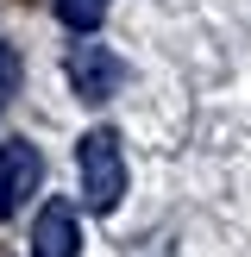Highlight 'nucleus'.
<instances>
[{
  "label": "nucleus",
  "mask_w": 251,
  "mask_h": 257,
  "mask_svg": "<svg viewBox=\"0 0 251 257\" xmlns=\"http://www.w3.org/2000/svg\"><path fill=\"white\" fill-rule=\"evenodd\" d=\"M75 176H82V207L88 213H113L126 195V157H119V138L107 132V125H94V132H82V145H75Z\"/></svg>",
  "instance_id": "f257e3e1"
},
{
  "label": "nucleus",
  "mask_w": 251,
  "mask_h": 257,
  "mask_svg": "<svg viewBox=\"0 0 251 257\" xmlns=\"http://www.w3.org/2000/svg\"><path fill=\"white\" fill-rule=\"evenodd\" d=\"M63 69H69V88H75V100H88V107L113 100V94H119V82H126V63L113 57L107 44H69Z\"/></svg>",
  "instance_id": "f03ea898"
},
{
  "label": "nucleus",
  "mask_w": 251,
  "mask_h": 257,
  "mask_svg": "<svg viewBox=\"0 0 251 257\" xmlns=\"http://www.w3.org/2000/svg\"><path fill=\"white\" fill-rule=\"evenodd\" d=\"M38 182H44V157H38L25 138H7V145H0V220L25 207V201L38 195Z\"/></svg>",
  "instance_id": "7ed1b4c3"
},
{
  "label": "nucleus",
  "mask_w": 251,
  "mask_h": 257,
  "mask_svg": "<svg viewBox=\"0 0 251 257\" xmlns=\"http://www.w3.org/2000/svg\"><path fill=\"white\" fill-rule=\"evenodd\" d=\"M82 251V226H75L69 201H44L32 220V257H75Z\"/></svg>",
  "instance_id": "20e7f679"
},
{
  "label": "nucleus",
  "mask_w": 251,
  "mask_h": 257,
  "mask_svg": "<svg viewBox=\"0 0 251 257\" xmlns=\"http://www.w3.org/2000/svg\"><path fill=\"white\" fill-rule=\"evenodd\" d=\"M57 19L69 25V32H94V25L107 19V0H57Z\"/></svg>",
  "instance_id": "39448f33"
},
{
  "label": "nucleus",
  "mask_w": 251,
  "mask_h": 257,
  "mask_svg": "<svg viewBox=\"0 0 251 257\" xmlns=\"http://www.w3.org/2000/svg\"><path fill=\"white\" fill-rule=\"evenodd\" d=\"M13 88H19V57H13V44H7V38H0V113H7Z\"/></svg>",
  "instance_id": "423d86ee"
}]
</instances>
